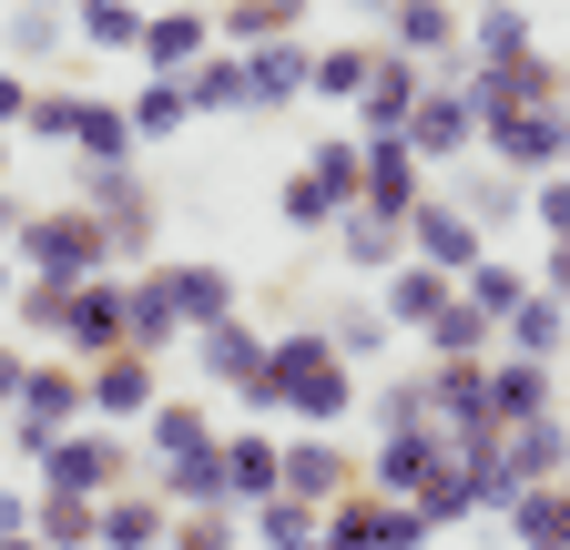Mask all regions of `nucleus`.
<instances>
[{
    "instance_id": "obj_46",
    "label": "nucleus",
    "mask_w": 570,
    "mask_h": 550,
    "mask_svg": "<svg viewBox=\"0 0 570 550\" xmlns=\"http://www.w3.org/2000/svg\"><path fill=\"white\" fill-rule=\"evenodd\" d=\"M142 449H154V459H184V449H214V429H204L194 397H164L154 419H142Z\"/></svg>"
},
{
    "instance_id": "obj_10",
    "label": "nucleus",
    "mask_w": 570,
    "mask_h": 550,
    "mask_svg": "<svg viewBox=\"0 0 570 550\" xmlns=\"http://www.w3.org/2000/svg\"><path fill=\"white\" fill-rule=\"evenodd\" d=\"M459 92L479 102V122H489V112H530V102H570V92H560V61H550L540 41H530V51H510V61H469Z\"/></svg>"
},
{
    "instance_id": "obj_33",
    "label": "nucleus",
    "mask_w": 570,
    "mask_h": 550,
    "mask_svg": "<svg viewBox=\"0 0 570 550\" xmlns=\"http://www.w3.org/2000/svg\"><path fill=\"white\" fill-rule=\"evenodd\" d=\"M0 51H11L21 72H41V61H71V11H41V0H21V11L0 21Z\"/></svg>"
},
{
    "instance_id": "obj_7",
    "label": "nucleus",
    "mask_w": 570,
    "mask_h": 550,
    "mask_svg": "<svg viewBox=\"0 0 570 550\" xmlns=\"http://www.w3.org/2000/svg\"><path fill=\"white\" fill-rule=\"evenodd\" d=\"M479 154H489V164H510V174H550V164H570V102L489 112V122H479Z\"/></svg>"
},
{
    "instance_id": "obj_34",
    "label": "nucleus",
    "mask_w": 570,
    "mask_h": 550,
    "mask_svg": "<svg viewBox=\"0 0 570 550\" xmlns=\"http://www.w3.org/2000/svg\"><path fill=\"white\" fill-rule=\"evenodd\" d=\"M459 204H469L479 225H510V215H530V174H510V164L469 154V174H459Z\"/></svg>"
},
{
    "instance_id": "obj_51",
    "label": "nucleus",
    "mask_w": 570,
    "mask_h": 550,
    "mask_svg": "<svg viewBox=\"0 0 570 550\" xmlns=\"http://www.w3.org/2000/svg\"><path fill=\"white\" fill-rule=\"evenodd\" d=\"M326 336H336V347H346L356 367H367V357L387 347V336H397V326H387V306H336V326H326Z\"/></svg>"
},
{
    "instance_id": "obj_58",
    "label": "nucleus",
    "mask_w": 570,
    "mask_h": 550,
    "mask_svg": "<svg viewBox=\"0 0 570 550\" xmlns=\"http://www.w3.org/2000/svg\"><path fill=\"white\" fill-rule=\"evenodd\" d=\"M0 550H51V540L41 530H0Z\"/></svg>"
},
{
    "instance_id": "obj_16",
    "label": "nucleus",
    "mask_w": 570,
    "mask_h": 550,
    "mask_svg": "<svg viewBox=\"0 0 570 550\" xmlns=\"http://www.w3.org/2000/svg\"><path fill=\"white\" fill-rule=\"evenodd\" d=\"M356 479H367V469H356L346 449H336V429H306V439H285V490H296V500H346L356 490Z\"/></svg>"
},
{
    "instance_id": "obj_20",
    "label": "nucleus",
    "mask_w": 570,
    "mask_h": 550,
    "mask_svg": "<svg viewBox=\"0 0 570 550\" xmlns=\"http://www.w3.org/2000/svg\"><path fill=\"white\" fill-rule=\"evenodd\" d=\"M194 357H204V377L214 387H245L255 367H265V326L235 306V316H214V326H194Z\"/></svg>"
},
{
    "instance_id": "obj_42",
    "label": "nucleus",
    "mask_w": 570,
    "mask_h": 550,
    "mask_svg": "<svg viewBox=\"0 0 570 550\" xmlns=\"http://www.w3.org/2000/svg\"><path fill=\"white\" fill-rule=\"evenodd\" d=\"M82 72H61V82H31V112H21V132L31 144H71V122H82Z\"/></svg>"
},
{
    "instance_id": "obj_14",
    "label": "nucleus",
    "mask_w": 570,
    "mask_h": 550,
    "mask_svg": "<svg viewBox=\"0 0 570 550\" xmlns=\"http://www.w3.org/2000/svg\"><path fill=\"white\" fill-rule=\"evenodd\" d=\"M367 215H387V225H407L417 204H428V164L407 154V132H367Z\"/></svg>"
},
{
    "instance_id": "obj_62",
    "label": "nucleus",
    "mask_w": 570,
    "mask_h": 550,
    "mask_svg": "<svg viewBox=\"0 0 570 550\" xmlns=\"http://www.w3.org/2000/svg\"><path fill=\"white\" fill-rule=\"evenodd\" d=\"M41 11H71V0H41Z\"/></svg>"
},
{
    "instance_id": "obj_47",
    "label": "nucleus",
    "mask_w": 570,
    "mask_h": 550,
    "mask_svg": "<svg viewBox=\"0 0 570 550\" xmlns=\"http://www.w3.org/2000/svg\"><path fill=\"white\" fill-rule=\"evenodd\" d=\"M174 336H184V316L164 306V275L142 265V275H132V347H142V357H164Z\"/></svg>"
},
{
    "instance_id": "obj_41",
    "label": "nucleus",
    "mask_w": 570,
    "mask_h": 550,
    "mask_svg": "<svg viewBox=\"0 0 570 550\" xmlns=\"http://www.w3.org/2000/svg\"><path fill=\"white\" fill-rule=\"evenodd\" d=\"M71 41L82 51H142V11L132 0H71Z\"/></svg>"
},
{
    "instance_id": "obj_9",
    "label": "nucleus",
    "mask_w": 570,
    "mask_h": 550,
    "mask_svg": "<svg viewBox=\"0 0 570 550\" xmlns=\"http://www.w3.org/2000/svg\"><path fill=\"white\" fill-rule=\"evenodd\" d=\"M387 51L428 61L439 82L469 72V21H459V0H387Z\"/></svg>"
},
{
    "instance_id": "obj_64",
    "label": "nucleus",
    "mask_w": 570,
    "mask_h": 550,
    "mask_svg": "<svg viewBox=\"0 0 570 550\" xmlns=\"http://www.w3.org/2000/svg\"><path fill=\"white\" fill-rule=\"evenodd\" d=\"M296 550H326V540H296Z\"/></svg>"
},
{
    "instance_id": "obj_25",
    "label": "nucleus",
    "mask_w": 570,
    "mask_h": 550,
    "mask_svg": "<svg viewBox=\"0 0 570 550\" xmlns=\"http://www.w3.org/2000/svg\"><path fill=\"white\" fill-rule=\"evenodd\" d=\"M499 520L520 530V550H570V469H560V479H530Z\"/></svg>"
},
{
    "instance_id": "obj_11",
    "label": "nucleus",
    "mask_w": 570,
    "mask_h": 550,
    "mask_svg": "<svg viewBox=\"0 0 570 550\" xmlns=\"http://www.w3.org/2000/svg\"><path fill=\"white\" fill-rule=\"evenodd\" d=\"M82 397H92V419H112V429L154 419V407H164V357L112 347V357H92V367H82Z\"/></svg>"
},
{
    "instance_id": "obj_56",
    "label": "nucleus",
    "mask_w": 570,
    "mask_h": 550,
    "mask_svg": "<svg viewBox=\"0 0 570 550\" xmlns=\"http://www.w3.org/2000/svg\"><path fill=\"white\" fill-rule=\"evenodd\" d=\"M31 500L41 490H0V530H31Z\"/></svg>"
},
{
    "instance_id": "obj_53",
    "label": "nucleus",
    "mask_w": 570,
    "mask_h": 550,
    "mask_svg": "<svg viewBox=\"0 0 570 550\" xmlns=\"http://www.w3.org/2000/svg\"><path fill=\"white\" fill-rule=\"evenodd\" d=\"M367 407H377V429H417V419H439V397H428V377H387V387H377Z\"/></svg>"
},
{
    "instance_id": "obj_17",
    "label": "nucleus",
    "mask_w": 570,
    "mask_h": 550,
    "mask_svg": "<svg viewBox=\"0 0 570 550\" xmlns=\"http://www.w3.org/2000/svg\"><path fill=\"white\" fill-rule=\"evenodd\" d=\"M164 275V306L184 316V326H214V316H235L245 296H235V275L214 265V255H174V265H154Z\"/></svg>"
},
{
    "instance_id": "obj_2",
    "label": "nucleus",
    "mask_w": 570,
    "mask_h": 550,
    "mask_svg": "<svg viewBox=\"0 0 570 550\" xmlns=\"http://www.w3.org/2000/svg\"><path fill=\"white\" fill-rule=\"evenodd\" d=\"M11 255L31 265V275H61V286H82V275H102L112 265V225L92 215V204H41V215H21V235H11Z\"/></svg>"
},
{
    "instance_id": "obj_52",
    "label": "nucleus",
    "mask_w": 570,
    "mask_h": 550,
    "mask_svg": "<svg viewBox=\"0 0 570 550\" xmlns=\"http://www.w3.org/2000/svg\"><path fill=\"white\" fill-rule=\"evenodd\" d=\"M417 510H428V530H449V520H479V490H469V469H439L417 490Z\"/></svg>"
},
{
    "instance_id": "obj_43",
    "label": "nucleus",
    "mask_w": 570,
    "mask_h": 550,
    "mask_svg": "<svg viewBox=\"0 0 570 550\" xmlns=\"http://www.w3.org/2000/svg\"><path fill=\"white\" fill-rule=\"evenodd\" d=\"M11 326L61 336V326H71V286H61V275H31V265H21V286H11Z\"/></svg>"
},
{
    "instance_id": "obj_15",
    "label": "nucleus",
    "mask_w": 570,
    "mask_h": 550,
    "mask_svg": "<svg viewBox=\"0 0 570 550\" xmlns=\"http://www.w3.org/2000/svg\"><path fill=\"white\" fill-rule=\"evenodd\" d=\"M306 72H316L306 31H285V41H245V112H285V102H306Z\"/></svg>"
},
{
    "instance_id": "obj_59",
    "label": "nucleus",
    "mask_w": 570,
    "mask_h": 550,
    "mask_svg": "<svg viewBox=\"0 0 570 550\" xmlns=\"http://www.w3.org/2000/svg\"><path fill=\"white\" fill-rule=\"evenodd\" d=\"M11 286H21V275H11V255H0V316H11Z\"/></svg>"
},
{
    "instance_id": "obj_38",
    "label": "nucleus",
    "mask_w": 570,
    "mask_h": 550,
    "mask_svg": "<svg viewBox=\"0 0 570 550\" xmlns=\"http://www.w3.org/2000/svg\"><path fill=\"white\" fill-rule=\"evenodd\" d=\"M306 11H316V0H225V11H214V31L245 51V41H285V31H306Z\"/></svg>"
},
{
    "instance_id": "obj_5",
    "label": "nucleus",
    "mask_w": 570,
    "mask_h": 550,
    "mask_svg": "<svg viewBox=\"0 0 570 550\" xmlns=\"http://www.w3.org/2000/svg\"><path fill=\"white\" fill-rule=\"evenodd\" d=\"M41 490H92V500L132 490V439H122L112 419H82V429H61V439L41 449Z\"/></svg>"
},
{
    "instance_id": "obj_37",
    "label": "nucleus",
    "mask_w": 570,
    "mask_h": 550,
    "mask_svg": "<svg viewBox=\"0 0 570 550\" xmlns=\"http://www.w3.org/2000/svg\"><path fill=\"white\" fill-rule=\"evenodd\" d=\"M245 530H255L265 550H296V540H326V510H316V500H296V490H265V500L245 510Z\"/></svg>"
},
{
    "instance_id": "obj_26",
    "label": "nucleus",
    "mask_w": 570,
    "mask_h": 550,
    "mask_svg": "<svg viewBox=\"0 0 570 550\" xmlns=\"http://www.w3.org/2000/svg\"><path fill=\"white\" fill-rule=\"evenodd\" d=\"M154 490L174 510H214V500L235 510V490H225V439H214V449H184V459H154Z\"/></svg>"
},
{
    "instance_id": "obj_57",
    "label": "nucleus",
    "mask_w": 570,
    "mask_h": 550,
    "mask_svg": "<svg viewBox=\"0 0 570 550\" xmlns=\"http://www.w3.org/2000/svg\"><path fill=\"white\" fill-rule=\"evenodd\" d=\"M11 235H21V194L0 184V255H11Z\"/></svg>"
},
{
    "instance_id": "obj_29",
    "label": "nucleus",
    "mask_w": 570,
    "mask_h": 550,
    "mask_svg": "<svg viewBox=\"0 0 570 550\" xmlns=\"http://www.w3.org/2000/svg\"><path fill=\"white\" fill-rule=\"evenodd\" d=\"M499 459H510V479H520V490H530V479H560V469H570V429H560V407H550V419L499 429Z\"/></svg>"
},
{
    "instance_id": "obj_54",
    "label": "nucleus",
    "mask_w": 570,
    "mask_h": 550,
    "mask_svg": "<svg viewBox=\"0 0 570 550\" xmlns=\"http://www.w3.org/2000/svg\"><path fill=\"white\" fill-rule=\"evenodd\" d=\"M530 215H540V235H570V164L530 174Z\"/></svg>"
},
{
    "instance_id": "obj_13",
    "label": "nucleus",
    "mask_w": 570,
    "mask_h": 550,
    "mask_svg": "<svg viewBox=\"0 0 570 550\" xmlns=\"http://www.w3.org/2000/svg\"><path fill=\"white\" fill-rule=\"evenodd\" d=\"M407 255H428V265H449V275H469V265L489 255V225L469 215L459 194H428L417 215H407Z\"/></svg>"
},
{
    "instance_id": "obj_12",
    "label": "nucleus",
    "mask_w": 570,
    "mask_h": 550,
    "mask_svg": "<svg viewBox=\"0 0 570 550\" xmlns=\"http://www.w3.org/2000/svg\"><path fill=\"white\" fill-rule=\"evenodd\" d=\"M407 154H417V164H469V154H479V102H469L459 82L428 72V92H417V112H407Z\"/></svg>"
},
{
    "instance_id": "obj_3",
    "label": "nucleus",
    "mask_w": 570,
    "mask_h": 550,
    "mask_svg": "<svg viewBox=\"0 0 570 550\" xmlns=\"http://www.w3.org/2000/svg\"><path fill=\"white\" fill-rule=\"evenodd\" d=\"M71 204H92L112 225V265H142L154 235H164V204L142 184V164H71Z\"/></svg>"
},
{
    "instance_id": "obj_39",
    "label": "nucleus",
    "mask_w": 570,
    "mask_h": 550,
    "mask_svg": "<svg viewBox=\"0 0 570 550\" xmlns=\"http://www.w3.org/2000/svg\"><path fill=\"white\" fill-rule=\"evenodd\" d=\"M184 92H194V112H245V51L214 41L194 72H184Z\"/></svg>"
},
{
    "instance_id": "obj_32",
    "label": "nucleus",
    "mask_w": 570,
    "mask_h": 550,
    "mask_svg": "<svg viewBox=\"0 0 570 550\" xmlns=\"http://www.w3.org/2000/svg\"><path fill=\"white\" fill-rule=\"evenodd\" d=\"M560 336H570V296H550V286H530L499 316V347H520V357H560Z\"/></svg>"
},
{
    "instance_id": "obj_23",
    "label": "nucleus",
    "mask_w": 570,
    "mask_h": 550,
    "mask_svg": "<svg viewBox=\"0 0 570 550\" xmlns=\"http://www.w3.org/2000/svg\"><path fill=\"white\" fill-rule=\"evenodd\" d=\"M164 530H174V500L142 479V490H112L102 500V540L92 550H164Z\"/></svg>"
},
{
    "instance_id": "obj_49",
    "label": "nucleus",
    "mask_w": 570,
    "mask_h": 550,
    "mask_svg": "<svg viewBox=\"0 0 570 550\" xmlns=\"http://www.w3.org/2000/svg\"><path fill=\"white\" fill-rule=\"evenodd\" d=\"M275 215L296 225V235H336V194L316 184V164H296V174H285V194H275Z\"/></svg>"
},
{
    "instance_id": "obj_8",
    "label": "nucleus",
    "mask_w": 570,
    "mask_h": 550,
    "mask_svg": "<svg viewBox=\"0 0 570 550\" xmlns=\"http://www.w3.org/2000/svg\"><path fill=\"white\" fill-rule=\"evenodd\" d=\"M112 347H132V275H82V286H71V326H61V357H112Z\"/></svg>"
},
{
    "instance_id": "obj_36",
    "label": "nucleus",
    "mask_w": 570,
    "mask_h": 550,
    "mask_svg": "<svg viewBox=\"0 0 570 550\" xmlns=\"http://www.w3.org/2000/svg\"><path fill=\"white\" fill-rule=\"evenodd\" d=\"M31 530H41L51 550H92V540H102V500H92V490H41V500H31Z\"/></svg>"
},
{
    "instance_id": "obj_22",
    "label": "nucleus",
    "mask_w": 570,
    "mask_h": 550,
    "mask_svg": "<svg viewBox=\"0 0 570 550\" xmlns=\"http://www.w3.org/2000/svg\"><path fill=\"white\" fill-rule=\"evenodd\" d=\"M214 41V11H142V72H194Z\"/></svg>"
},
{
    "instance_id": "obj_21",
    "label": "nucleus",
    "mask_w": 570,
    "mask_h": 550,
    "mask_svg": "<svg viewBox=\"0 0 570 550\" xmlns=\"http://www.w3.org/2000/svg\"><path fill=\"white\" fill-rule=\"evenodd\" d=\"M489 419H499V429H520V419H550V357H520V347H499V357H489Z\"/></svg>"
},
{
    "instance_id": "obj_40",
    "label": "nucleus",
    "mask_w": 570,
    "mask_h": 550,
    "mask_svg": "<svg viewBox=\"0 0 570 550\" xmlns=\"http://www.w3.org/2000/svg\"><path fill=\"white\" fill-rule=\"evenodd\" d=\"M417 336H428V357H489V347H499V316H489V306H469V296H459V306H449V316H428V326H417Z\"/></svg>"
},
{
    "instance_id": "obj_63",
    "label": "nucleus",
    "mask_w": 570,
    "mask_h": 550,
    "mask_svg": "<svg viewBox=\"0 0 570 550\" xmlns=\"http://www.w3.org/2000/svg\"><path fill=\"white\" fill-rule=\"evenodd\" d=\"M560 92H570V61H560Z\"/></svg>"
},
{
    "instance_id": "obj_18",
    "label": "nucleus",
    "mask_w": 570,
    "mask_h": 550,
    "mask_svg": "<svg viewBox=\"0 0 570 550\" xmlns=\"http://www.w3.org/2000/svg\"><path fill=\"white\" fill-rule=\"evenodd\" d=\"M377 306H387V326H407V336H417L428 316H449V306H459V275H449V265H428V255H397Z\"/></svg>"
},
{
    "instance_id": "obj_6",
    "label": "nucleus",
    "mask_w": 570,
    "mask_h": 550,
    "mask_svg": "<svg viewBox=\"0 0 570 550\" xmlns=\"http://www.w3.org/2000/svg\"><path fill=\"white\" fill-rule=\"evenodd\" d=\"M326 550H428V510L356 479L346 500H326Z\"/></svg>"
},
{
    "instance_id": "obj_35",
    "label": "nucleus",
    "mask_w": 570,
    "mask_h": 550,
    "mask_svg": "<svg viewBox=\"0 0 570 550\" xmlns=\"http://www.w3.org/2000/svg\"><path fill=\"white\" fill-rule=\"evenodd\" d=\"M377 51H387V41H326L316 72H306V102H346V112H356V92H367V72H377Z\"/></svg>"
},
{
    "instance_id": "obj_27",
    "label": "nucleus",
    "mask_w": 570,
    "mask_h": 550,
    "mask_svg": "<svg viewBox=\"0 0 570 550\" xmlns=\"http://www.w3.org/2000/svg\"><path fill=\"white\" fill-rule=\"evenodd\" d=\"M499 357V347H489ZM489 357H428V397H439L449 429H479L489 419Z\"/></svg>"
},
{
    "instance_id": "obj_44",
    "label": "nucleus",
    "mask_w": 570,
    "mask_h": 550,
    "mask_svg": "<svg viewBox=\"0 0 570 550\" xmlns=\"http://www.w3.org/2000/svg\"><path fill=\"white\" fill-rule=\"evenodd\" d=\"M530 51V11L520 0H479V21H469V61H510Z\"/></svg>"
},
{
    "instance_id": "obj_1",
    "label": "nucleus",
    "mask_w": 570,
    "mask_h": 550,
    "mask_svg": "<svg viewBox=\"0 0 570 550\" xmlns=\"http://www.w3.org/2000/svg\"><path fill=\"white\" fill-rule=\"evenodd\" d=\"M235 397H245V419H296V429H336L346 407H356V357L336 347L326 326H285V336H265V367H255Z\"/></svg>"
},
{
    "instance_id": "obj_28",
    "label": "nucleus",
    "mask_w": 570,
    "mask_h": 550,
    "mask_svg": "<svg viewBox=\"0 0 570 550\" xmlns=\"http://www.w3.org/2000/svg\"><path fill=\"white\" fill-rule=\"evenodd\" d=\"M225 490H235V510H255L265 490H285V439L235 429V439H225Z\"/></svg>"
},
{
    "instance_id": "obj_50",
    "label": "nucleus",
    "mask_w": 570,
    "mask_h": 550,
    "mask_svg": "<svg viewBox=\"0 0 570 550\" xmlns=\"http://www.w3.org/2000/svg\"><path fill=\"white\" fill-rule=\"evenodd\" d=\"M530 286H540V275H520V265H499V255H479V265L459 275V296H469V306H489V316H510V306H520Z\"/></svg>"
},
{
    "instance_id": "obj_31",
    "label": "nucleus",
    "mask_w": 570,
    "mask_h": 550,
    "mask_svg": "<svg viewBox=\"0 0 570 550\" xmlns=\"http://www.w3.org/2000/svg\"><path fill=\"white\" fill-rule=\"evenodd\" d=\"M397 255H407V225L367 215V204H346V215H336V265H356V275H387Z\"/></svg>"
},
{
    "instance_id": "obj_45",
    "label": "nucleus",
    "mask_w": 570,
    "mask_h": 550,
    "mask_svg": "<svg viewBox=\"0 0 570 550\" xmlns=\"http://www.w3.org/2000/svg\"><path fill=\"white\" fill-rule=\"evenodd\" d=\"M306 164H316V184L336 194V215H346V204L367 194V132H336V144H316Z\"/></svg>"
},
{
    "instance_id": "obj_61",
    "label": "nucleus",
    "mask_w": 570,
    "mask_h": 550,
    "mask_svg": "<svg viewBox=\"0 0 570 550\" xmlns=\"http://www.w3.org/2000/svg\"><path fill=\"white\" fill-rule=\"evenodd\" d=\"M346 11H377V21H387V0H346Z\"/></svg>"
},
{
    "instance_id": "obj_48",
    "label": "nucleus",
    "mask_w": 570,
    "mask_h": 550,
    "mask_svg": "<svg viewBox=\"0 0 570 550\" xmlns=\"http://www.w3.org/2000/svg\"><path fill=\"white\" fill-rule=\"evenodd\" d=\"M164 550H245V510H174V530H164Z\"/></svg>"
},
{
    "instance_id": "obj_60",
    "label": "nucleus",
    "mask_w": 570,
    "mask_h": 550,
    "mask_svg": "<svg viewBox=\"0 0 570 550\" xmlns=\"http://www.w3.org/2000/svg\"><path fill=\"white\" fill-rule=\"evenodd\" d=\"M0 184H11V132H0Z\"/></svg>"
},
{
    "instance_id": "obj_30",
    "label": "nucleus",
    "mask_w": 570,
    "mask_h": 550,
    "mask_svg": "<svg viewBox=\"0 0 570 550\" xmlns=\"http://www.w3.org/2000/svg\"><path fill=\"white\" fill-rule=\"evenodd\" d=\"M122 112H132V132H142V154H154V144H174V132L194 122V92H184V72H142Z\"/></svg>"
},
{
    "instance_id": "obj_55",
    "label": "nucleus",
    "mask_w": 570,
    "mask_h": 550,
    "mask_svg": "<svg viewBox=\"0 0 570 550\" xmlns=\"http://www.w3.org/2000/svg\"><path fill=\"white\" fill-rule=\"evenodd\" d=\"M21 377H31V357L11 347V336H0V419H11V397H21Z\"/></svg>"
},
{
    "instance_id": "obj_24",
    "label": "nucleus",
    "mask_w": 570,
    "mask_h": 550,
    "mask_svg": "<svg viewBox=\"0 0 570 550\" xmlns=\"http://www.w3.org/2000/svg\"><path fill=\"white\" fill-rule=\"evenodd\" d=\"M71 164H142V132L112 92H82V122H71Z\"/></svg>"
},
{
    "instance_id": "obj_19",
    "label": "nucleus",
    "mask_w": 570,
    "mask_h": 550,
    "mask_svg": "<svg viewBox=\"0 0 570 550\" xmlns=\"http://www.w3.org/2000/svg\"><path fill=\"white\" fill-rule=\"evenodd\" d=\"M417 92H428V61H407V51H377L367 92H356V132H407Z\"/></svg>"
},
{
    "instance_id": "obj_4",
    "label": "nucleus",
    "mask_w": 570,
    "mask_h": 550,
    "mask_svg": "<svg viewBox=\"0 0 570 550\" xmlns=\"http://www.w3.org/2000/svg\"><path fill=\"white\" fill-rule=\"evenodd\" d=\"M92 419V397H82V357H41L31 377H21V397H11V449L41 469V449L61 439V429H82Z\"/></svg>"
}]
</instances>
